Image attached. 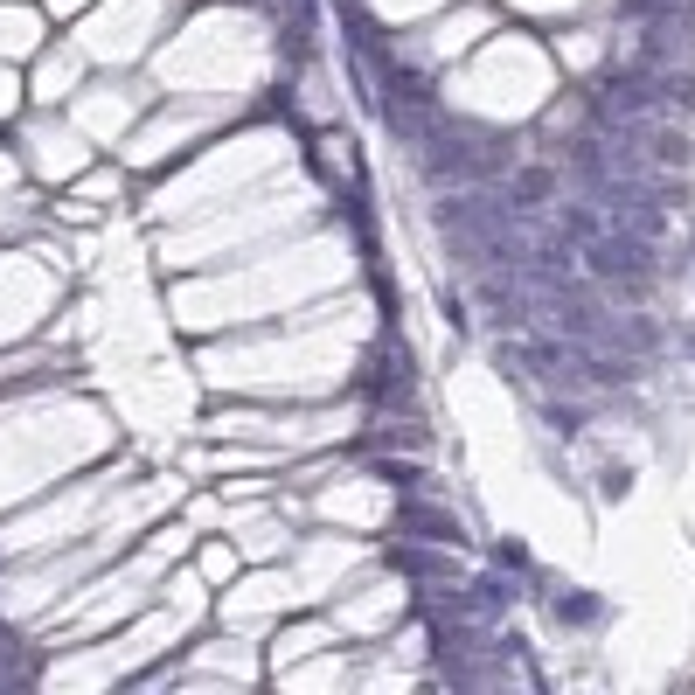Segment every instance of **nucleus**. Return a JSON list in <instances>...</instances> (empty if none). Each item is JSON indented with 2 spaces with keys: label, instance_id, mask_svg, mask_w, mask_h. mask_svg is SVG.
Wrapping results in <instances>:
<instances>
[{
  "label": "nucleus",
  "instance_id": "f257e3e1",
  "mask_svg": "<svg viewBox=\"0 0 695 695\" xmlns=\"http://www.w3.org/2000/svg\"><path fill=\"white\" fill-rule=\"evenodd\" d=\"M598 278H640L654 258H647V244L640 237H591V258H584Z\"/></svg>",
  "mask_w": 695,
  "mask_h": 695
},
{
  "label": "nucleus",
  "instance_id": "f03ea898",
  "mask_svg": "<svg viewBox=\"0 0 695 695\" xmlns=\"http://www.w3.org/2000/svg\"><path fill=\"white\" fill-rule=\"evenodd\" d=\"M598 105L605 112H647V84L640 77H612V84H598Z\"/></svg>",
  "mask_w": 695,
  "mask_h": 695
},
{
  "label": "nucleus",
  "instance_id": "7ed1b4c3",
  "mask_svg": "<svg viewBox=\"0 0 695 695\" xmlns=\"http://www.w3.org/2000/svg\"><path fill=\"white\" fill-rule=\"evenodd\" d=\"M550 188H556L550 167H529V174L515 181V209H536V202H550Z\"/></svg>",
  "mask_w": 695,
  "mask_h": 695
},
{
  "label": "nucleus",
  "instance_id": "20e7f679",
  "mask_svg": "<svg viewBox=\"0 0 695 695\" xmlns=\"http://www.w3.org/2000/svg\"><path fill=\"white\" fill-rule=\"evenodd\" d=\"M404 522H411L417 536H431V543H452V536H459L452 515H431V508H404Z\"/></svg>",
  "mask_w": 695,
  "mask_h": 695
},
{
  "label": "nucleus",
  "instance_id": "39448f33",
  "mask_svg": "<svg viewBox=\"0 0 695 695\" xmlns=\"http://www.w3.org/2000/svg\"><path fill=\"white\" fill-rule=\"evenodd\" d=\"M550 431L577 438V431H584V411H577V404H550Z\"/></svg>",
  "mask_w": 695,
  "mask_h": 695
},
{
  "label": "nucleus",
  "instance_id": "423d86ee",
  "mask_svg": "<svg viewBox=\"0 0 695 695\" xmlns=\"http://www.w3.org/2000/svg\"><path fill=\"white\" fill-rule=\"evenodd\" d=\"M626 487H633V480H626V466H605V480H598V494H605V501H619Z\"/></svg>",
  "mask_w": 695,
  "mask_h": 695
}]
</instances>
